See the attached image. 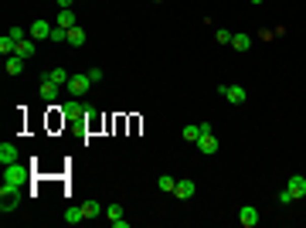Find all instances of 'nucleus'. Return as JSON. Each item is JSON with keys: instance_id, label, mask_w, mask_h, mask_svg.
<instances>
[{"instance_id": "1", "label": "nucleus", "mask_w": 306, "mask_h": 228, "mask_svg": "<svg viewBox=\"0 0 306 228\" xmlns=\"http://www.w3.org/2000/svg\"><path fill=\"white\" fill-rule=\"evenodd\" d=\"M17 205H21V187H14V184H4V187H0V211L7 215V211H14Z\"/></svg>"}, {"instance_id": "2", "label": "nucleus", "mask_w": 306, "mask_h": 228, "mask_svg": "<svg viewBox=\"0 0 306 228\" xmlns=\"http://www.w3.org/2000/svg\"><path fill=\"white\" fill-rule=\"evenodd\" d=\"M27 177H31V171H27L24 164H7V167H4V184L21 187V184H27Z\"/></svg>"}, {"instance_id": "3", "label": "nucleus", "mask_w": 306, "mask_h": 228, "mask_svg": "<svg viewBox=\"0 0 306 228\" xmlns=\"http://www.w3.org/2000/svg\"><path fill=\"white\" fill-rule=\"evenodd\" d=\"M197 150H201L204 157L218 153V140H215V133H211V123H201V140H197Z\"/></svg>"}, {"instance_id": "4", "label": "nucleus", "mask_w": 306, "mask_h": 228, "mask_svg": "<svg viewBox=\"0 0 306 228\" xmlns=\"http://www.w3.org/2000/svg\"><path fill=\"white\" fill-rule=\"evenodd\" d=\"M218 95H221L225 103H231V106H242L245 99H249V92L242 89V85H218Z\"/></svg>"}, {"instance_id": "5", "label": "nucleus", "mask_w": 306, "mask_h": 228, "mask_svg": "<svg viewBox=\"0 0 306 228\" xmlns=\"http://www.w3.org/2000/svg\"><path fill=\"white\" fill-rule=\"evenodd\" d=\"M89 85H92L89 72H82V75H72V79H68V85H65V89L72 92L75 99H79V95H85V92H89Z\"/></svg>"}, {"instance_id": "6", "label": "nucleus", "mask_w": 306, "mask_h": 228, "mask_svg": "<svg viewBox=\"0 0 306 228\" xmlns=\"http://www.w3.org/2000/svg\"><path fill=\"white\" fill-rule=\"evenodd\" d=\"M106 218L113 228H129V218H123V205H109L106 208Z\"/></svg>"}, {"instance_id": "7", "label": "nucleus", "mask_w": 306, "mask_h": 228, "mask_svg": "<svg viewBox=\"0 0 306 228\" xmlns=\"http://www.w3.org/2000/svg\"><path fill=\"white\" fill-rule=\"evenodd\" d=\"M238 221H242V228H255L259 225V211H255L252 205H245L242 211H238Z\"/></svg>"}, {"instance_id": "8", "label": "nucleus", "mask_w": 306, "mask_h": 228, "mask_svg": "<svg viewBox=\"0 0 306 228\" xmlns=\"http://www.w3.org/2000/svg\"><path fill=\"white\" fill-rule=\"evenodd\" d=\"M27 31H31L34 41H45V38H51V24H48V21H34Z\"/></svg>"}, {"instance_id": "9", "label": "nucleus", "mask_w": 306, "mask_h": 228, "mask_svg": "<svg viewBox=\"0 0 306 228\" xmlns=\"http://www.w3.org/2000/svg\"><path fill=\"white\" fill-rule=\"evenodd\" d=\"M58 89H61V85H55L48 75H41V85H38V95H41V99H55Z\"/></svg>"}, {"instance_id": "10", "label": "nucleus", "mask_w": 306, "mask_h": 228, "mask_svg": "<svg viewBox=\"0 0 306 228\" xmlns=\"http://www.w3.org/2000/svg\"><path fill=\"white\" fill-rule=\"evenodd\" d=\"M194 191H197V187H194V181H187V177H184V181H177V191H174V198H181V201H191Z\"/></svg>"}, {"instance_id": "11", "label": "nucleus", "mask_w": 306, "mask_h": 228, "mask_svg": "<svg viewBox=\"0 0 306 228\" xmlns=\"http://www.w3.org/2000/svg\"><path fill=\"white\" fill-rule=\"evenodd\" d=\"M286 187L293 191V198H306V177H303V174H293Z\"/></svg>"}, {"instance_id": "12", "label": "nucleus", "mask_w": 306, "mask_h": 228, "mask_svg": "<svg viewBox=\"0 0 306 228\" xmlns=\"http://www.w3.org/2000/svg\"><path fill=\"white\" fill-rule=\"evenodd\" d=\"M0 164L7 167V164H17V147L14 143H0Z\"/></svg>"}, {"instance_id": "13", "label": "nucleus", "mask_w": 306, "mask_h": 228, "mask_svg": "<svg viewBox=\"0 0 306 228\" xmlns=\"http://www.w3.org/2000/svg\"><path fill=\"white\" fill-rule=\"evenodd\" d=\"M14 55L24 58V61H27V58H34V38H24V41H17V51H14Z\"/></svg>"}, {"instance_id": "14", "label": "nucleus", "mask_w": 306, "mask_h": 228, "mask_svg": "<svg viewBox=\"0 0 306 228\" xmlns=\"http://www.w3.org/2000/svg\"><path fill=\"white\" fill-rule=\"evenodd\" d=\"M85 221V211H82V205L79 208H65V225H82Z\"/></svg>"}, {"instance_id": "15", "label": "nucleus", "mask_w": 306, "mask_h": 228, "mask_svg": "<svg viewBox=\"0 0 306 228\" xmlns=\"http://www.w3.org/2000/svg\"><path fill=\"white\" fill-rule=\"evenodd\" d=\"M68 45H75V48L85 45V27H79V24H75V27H68Z\"/></svg>"}, {"instance_id": "16", "label": "nucleus", "mask_w": 306, "mask_h": 228, "mask_svg": "<svg viewBox=\"0 0 306 228\" xmlns=\"http://www.w3.org/2000/svg\"><path fill=\"white\" fill-rule=\"evenodd\" d=\"M55 24H58V27H75V14H72V7H61Z\"/></svg>"}, {"instance_id": "17", "label": "nucleus", "mask_w": 306, "mask_h": 228, "mask_svg": "<svg viewBox=\"0 0 306 228\" xmlns=\"http://www.w3.org/2000/svg\"><path fill=\"white\" fill-rule=\"evenodd\" d=\"M157 187H160V191H167V194H174V191H177V177L160 174V177H157Z\"/></svg>"}, {"instance_id": "18", "label": "nucleus", "mask_w": 306, "mask_h": 228, "mask_svg": "<svg viewBox=\"0 0 306 228\" xmlns=\"http://www.w3.org/2000/svg\"><path fill=\"white\" fill-rule=\"evenodd\" d=\"M21 72H24V58H17V55H7V75H14V79H17Z\"/></svg>"}, {"instance_id": "19", "label": "nucleus", "mask_w": 306, "mask_h": 228, "mask_svg": "<svg viewBox=\"0 0 306 228\" xmlns=\"http://www.w3.org/2000/svg\"><path fill=\"white\" fill-rule=\"evenodd\" d=\"M45 75H48L51 82H55V85H68V79H72V75H68L65 69H51V72H45Z\"/></svg>"}, {"instance_id": "20", "label": "nucleus", "mask_w": 306, "mask_h": 228, "mask_svg": "<svg viewBox=\"0 0 306 228\" xmlns=\"http://www.w3.org/2000/svg\"><path fill=\"white\" fill-rule=\"evenodd\" d=\"M82 211H85V218H99L106 208H102L99 201H85V205H82Z\"/></svg>"}, {"instance_id": "21", "label": "nucleus", "mask_w": 306, "mask_h": 228, "mask_svg": "<svg viewBox=\"0 0 306 228\" xmlns=\"http://www.w3.org/2000/svg\"><path fill=\"white\" fill-rule=\"evenodd\" d=\"M14 51H17V41L11 35H4L0 38V55H14Z\"/></svg>"}, {"instance_id": "22", "label": "nucleus", "mask_w": 306, "mask_h": 228, "mask_svg": "<svg viewBox=\"0 0 306 228\" xmlns=\"http://www.w3.org/2000/svg\"><path fill=\"white\" fill-rule=\"evenodd\" d=\"M231 48H238V51H249V48H252V38H249V35H235V38H231Z\"/></svg>"}, {"instance_id": "23", "label": "nucleus", "mask_w": 306, "mask_h": 228, "mask_svg": "<svg viewBox=\"0 0 306 228\" xmlns=\"http://www.w3.org/2000/svg\"><path fill=\"white\" fill-rule=\"evenodd\" d=\"M181 137L187 140V143H197V140H201V126H184Z\"/></svg>"}, {"instance_id": "24", "label": "nucleus", "mask_w": 306, "mask_h": 228, "mask_svg": "<svg viewBox=\"0 0 306 228\" xmlns=\"http://www.w3.org/2000/svg\"><path fill=\"white\" fill-rule=\"evenodd\" d=\"M48 41H55V45H61V41H68V27H51V38H48Z\"/></svg>"}, {"instance_id": "25", "label": "nucleus", "mask_w": 306, "mask_h": 228, "mask_svg": "<svg viewBox=\"0 0 306 228\" xmlns=\"http://www.w3.org/2000/svg\"><path fill=\"white\" fill-rule=\"evenodd\" d=\"M61 109H65V116H68V119H75V116H82V109H85V106H79L75 99H72V103H65Z\"/></svg>"}, {"instance_id": "26", "label": "nucleus", "mask_w": 306, "mask_h": 228, "mask_svg": "<svg viewBox=\"0 0 306 228\" xmlns=\"http://www.w3.org/2000/svg\"><path fill=\"white\" fill-rule=\"evenodd\" d=\"M215 38H218V45H231V38H235V35H231L228 27H218V31H215Z\"/></svg>"}, {"instance_id": "27", "label": "nucleus", "mask_w": 306, "mask_h": 228, "mask_svg": "<svg viewBox=\"0 0 306 228\" xmlns=\"http://www.w3.org/2000/svg\"><path fill=\"white\" fill-rule=\"evenodd\" d=\"M7 35H11L14 41H24V38H31V31H27V27H11Z\"/></svg>"}, {"instance_id": "28", "label": "nucleus", "mask_w": 306, "mask_h": 228, "mask_svg": "<svg viewBox=\"0 0 306 228\" xmlns=\"http://www.w3.org/2000/svg\"><path fill=\"white\" fill-rule=\"evenodd\" d=\"M293 201H296V198H293V191H289V187H286V191H279V205H283V208H289Z\"/></svg>"}, {"instance_id": "29", "label": "nucleus", "mask_w": 306, "mask_h": 228, "mask_svg": "<svg viewBox=\"0 0 306 228\" xmlns=\"http://www.w3.org/2000/svg\"><path fill=\"white\" fill-rule=\"evenodd\" d=\"M89 79L92 82H102V69H89Z\"/></svg>"}, {"instance_id": "30", "label": "nucleus", "mask_w": 306, "mask_h": 228, "mask_svg": "<svg viewBox=\"0 0 306 228\" xmlns=\"http://www.w3.org/2000/svg\"><path fill=\"white\" fill-rule=\"evenodd\" d=\"M55 4H58V11H61V7H72L75 0H55Z\"/></svg>"}, {"instance_id": "31", "label": "nucleus", "mask_w": 306, "mask_h": 228, "mask_svg": "<svg viewBox=\"0 0 306 228\" xmlns=\"http://www.w3.org/2000/svg\"><path fill=\"white\" fill-rule=\"evenodd\" d=\"M252 4H262V0H252Z\"/></svg>"}]
</instances>
